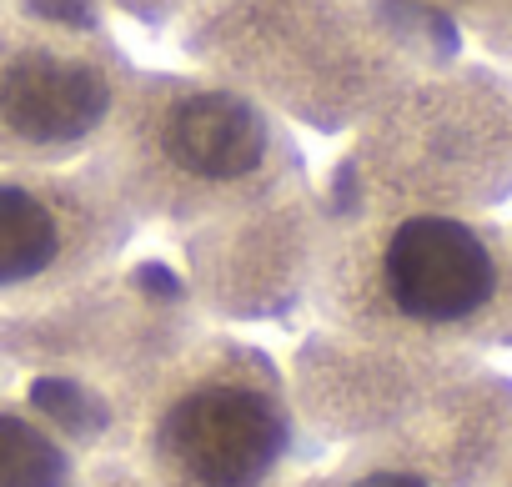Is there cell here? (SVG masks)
Masks as SVG:
<instances>
[{"mask_svg": "<svg viewBox=\"0 0 512 487\" xmlns=\"http://www.w3.org/2000/svg\"><path fill=\"white\" fill-rule=\"evenodd\" d=\"M96 151L101 181L131 216L211 221L241 206H277L292 176V151L272 111L216 81H126Z\"/></svg>", "mask_w": 512, "mask_h": 487, "instance_id": "6da1fadb", "label": "cell"}, {"mask_svg": "<svg viewBox=\"0 0 512 487\" xmlns=\"http://www.w3.org/2000/svg\"><path fill=\"white\" fill-rule=\"evenodd\" d=\"M201 51L322 126L407 86V56L372 0H221Z\"/></svg>", "mask_w": 512, "mask_h": 487, "instance_id": "7a4b0ae2", "label": "cell"}, {"mask_svg": "<svg viewBox=\"0 0 512 487\" xmlns=\"http://www.w3.org/2000/svg\"><path fill=\"white\" fill-rule=\"evenodd\" d=\"M126 96L121 56L81 31L36 21L0 31V166L91 156Z\"/></svg>", "mask_w": 512, "mask_h": 487, "instance_id": "3957f363", "label": "cell"}, {"mask_svg": "<svg viewBox=\"0 0 512 487\" xmlns=\"http://www.w3.org/2000/svg\"><path fill=\"white\" fill-rule=\"evenodd\" d=\"M357 247L377 302L412 327H467L507 282V247L497 226L462 211H392L377 216Z\"/></svg>", "mask_w": 512, "mask_h": 487, "instance_id": "277c9868", "label": "cell"}, {"mask_svg": "<svg viewBox=\"0 0 512 487\" xmlns=\"http://www.w3.org/2000/svg\"><path fill=\"white\" fill-rule=\"evenodd\" d=\"M121 236H131V211L96 166H0V292L51 287Z\"/></svg>", "mask_w": 512, "mask_h": 487, "instance_id": "5b68a950", "label": "cell"}, {"mask_svg": "<svg viewBox=\"0 0 512 487\" xmlns=\"http://www.w3.org/2000/svg\"><path fill=\"white\" fill-rule=\"evenodd\" d=\"M287 447L277 397L241 372L186 387L156 422V452L186 487H262Z\"/></svg>", "mask_w": 512, "mask_h": 487, "instance_id": "8992f818", "label": "cell"}, {"mask_svg": "<svg viewBox=\"0 0 512 487\" xmlns=\"http://www.w3.org/2000/svg\"><path fill=\"white\" fill-rule=\"evenodd\" d=\"M0 487H71L66 447L36 422L0 412Z\"/></svg>", "mask_w": 512, "mask_h": 487, "instance_id": "52a82bcc", "label": "cell"}, {"mask_svg": "<svg viewBox=\"0 0 512 487\" xmlns=\"http://www.w3.org/2000/svg\"><path fill=\"white\" fill-rule=\"evenodd\" d=\"M417 6L442 11L457 31H472L487 51L512 56V0H417Z\"/></svg>", "mask_w": 512, "mask_h": 487, "instance_id": "ba28073f", "label": "cell"}, {"mask_svg": "<svg viewBox=\"0 0 512 487\" xmlns=\"http://www.w3.org/2000/svg\"><path fill=\"white\" fill-rule=\"evenodd\" d=\"M357 487H422L417 477H402V472H377V477H362Z\"/></svg>", "mask_w": 512, "mask_h": 487, "instance_id": "9c48e42d", "label": "cell"}]
</instances>
